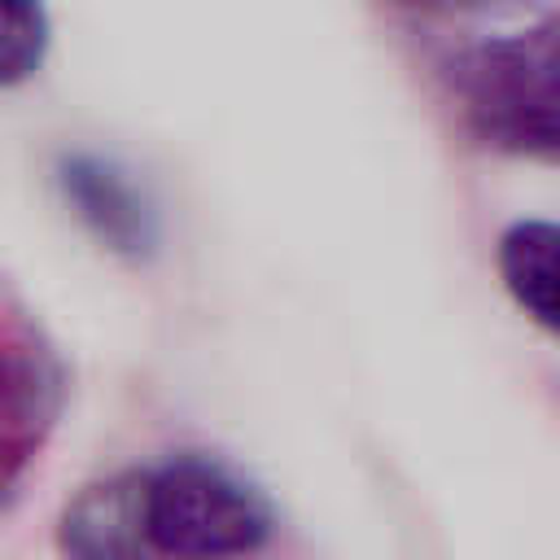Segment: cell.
I'll return each mask as SVG.
<instances>
[{
    "label": "cell",
    "mask_w": 560,
    "mask_h": 560,
    "mask_svg": "<svg viewBox=\"0 0 560 560\" xmlns=\"http://www.w3.org/2000/svg\"><path fill=\"white\" fill-rule=\"evenodd\" d=\"M402 4H416V9H464V4H477V0H402Z\"/></svg>",
    "instance_id": "ba28073f"
},
{
    "label": "cell",
    "mask_w": 560,
    "mask_h": 560,
    "mask_svg": "<svg viewBox=\"0 0 560 560\" xmlns=\"http://www.w3.org/2000/svg\"><path fill=\"white\" fill-rule=\"evenodd\" d=\"M61 188L74 214L118 254H140L153 241L149 210L136 197V188L101 158H66L61 162Z\"/></svg>",
    "instance_id": "5b68a950"
},
{
    "label": "cell",
    "mask_w": 560,
    "mask_h": 560,
    "mask_svg": "<svg viewBox=\"0 0 560 560\" xmlns=\"http://www.w3.org/2000/svg\"><path fill=\"white\" fill-rule=\"evenodd\" d=\"M140 503L153 560H241L262 551L276 529L267 494L210 455L140 468Z\"/></svg>",
    "instance_id": "6da1fadb"
},
{
    "label": "cell",
    "mask_w": 560,
    "mask_h": 560,
    "mask_svg": "<svg viewBox=\"0 0 560 560\" xmlns=\"http://www.w3.org/2000/svg\"><path fill=\"white\" fill-rule=\"evenodd\" d=\"M61 407V368L18 315L0 306V499L39 451Z\"/></svg>",
    "instance_id": "3957f363"
},
{
    "label": "cell",
    "mask_w": 560,
    "mask_h": 560,
    "mask_svg": "<svg viewBox=\"0 0 560 560\" xmlns=\"http://www.w3.org/2000/svg\"><path fill=\"white\" fill-rule=\"evenodd\" d=\"M455 96L486 144L560 162V9L472 48L455 70Z\"/></svg>",
    "instance_id": "7a4b0ae2"
},
{
    "label": "cell",
    "mask_w": 560,
    "mask_h": 560,
    "mask_svg": "<svg viewBox=\"0 0 560 560\" xmlns=\"http://www.w3.org/2000/svg\"><path fill=\"white\" fill-rule=\"evenodd\" d=\"M66 560H153L140 503V468L83 486L57 521Z\"/></svg>",
    "instance_id": "277c9868"
},
{
    "label": "cell",
    "mask_w": 560,
    "mask_h": 560,
    "mask_svg": "<svg viewBox=\"0 0 560 560\" xmlns=\"http://www.w3.org/2000/svg\"><path fill=\"white\" fill-rule=\"evenodd\" d=\"M499 276L512 302L542 328L560 332V223L521 219L499 236Z\"/></svg>",
    "instance_id": "8992f818"
},
{
    "label": "cell",
    "mask_w": 560,
    "mask_h": 560,
    "mask_svg": "<svg viewBox=\"0 0 560 560\" xmlns=\"http://www.w3.org/2000/svg\"><path fill=\"white\" fill-rule=\"evenodd\" d=\"M44 0H0V88L26 83L48 57Z\"/></svg>",
    "instance_id": "52a82bcc"
}]
</instances>
